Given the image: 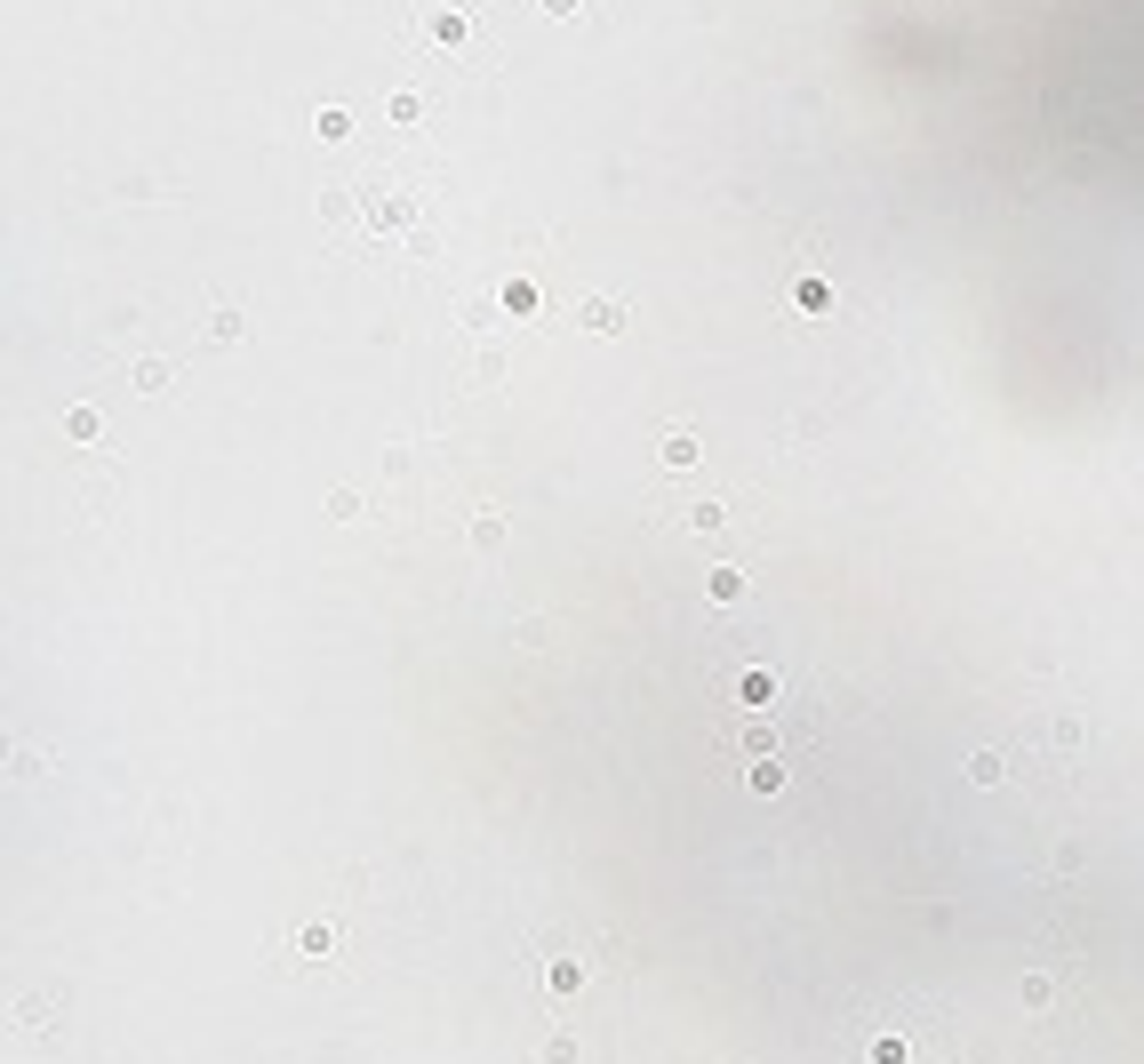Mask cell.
Masks as SVG:
<instances>
[{
    "label": "cell",
    "instance_id": "7",
    "mask_svg": "<svg viewBox=\"0 0 1144 1064\" xmlns=\"http://www.w3.org/2000/svg\"><path fill=\"white\" fill-rule=\"evenodd\" d=\"M497 545H505V520L481 512V520H473V553H497Z\"/></svg>",
    "mask_w": 1144,
    "mask_h": 1064
},
{
    "label": "cell",
    "instance_id": "5",
    "mask_svg": "<svg viewBox=\"0 0 1144 1064\" xmlns=\"http://www.w3.org/2000/svg\"><path fill=\"white\" fill-rule=\"evenodd\" d=\"M297 953H304V961H328V953H336V928H328V920H312L304 937H297Z\"/></svg>",
    "mask_w": 1144,
    "mask_h": 1064
},
{
    "label": "cell",
    "instance_id": "4",
    "mask_svg": "<svg viewBox=\"0 0 1144 1064\" xmlns=\"http://www.w3.org/2000/svg\"><path fill=\"white\" fill-rule=\"evenodd\" d=\"M464 33H473V16H464V9H440V16H433V40H440V49H457Z\"/></svg>",
    "mask_w": 1144,
    "mask_h": 1064
},
{
    "label": "cell",
    "instance_id": "13",
    "mask_svg": "<svg viewBox=\"0 0 1144 1064\" xmlns=\"http://www.w3.org/2000/svg\"><path fill=\"white\" fill-rule=\"evenodd\" d=\"M576 977H585L576 961H552V968H545V985H552V992H576Z\"/></svg>",
    "mask_w": 1144,
    "mask_h": 1064
},
{
    "label": "cell",
    "instance_id": "11",
    "mask_svg": "<svg viewBox=\"0 0 1144 1064\" xmlns=\"http://www.w3.org/2000/svg\"><path fill=\"white\" fill-rule=\"evenodd\" d=\"M1017 1001H1024V1008H1048V1001H1057V985H1048V977H1024Z\"/></svg>",
    "mask_w": 1144,
    "mask_h": 1064
},
{
    "label": "cell",
    "instance_id": "2",
    "mask_svg": "<svg viewBox=\"0 0 1144 1064\" xmlns=\"http://www.w3.org/2000/svg\"><path fill=\"white\" fill-rule=\"evenodd\" d=\"M1033 736L1048 744V753H1072V744H1081V720H1072V713H1048V720H1041Z\"/></svg>",
    "mask_w": 1144,
    "mask_h": 1064
},
{
    "label": "cell",
    "instance_id": "15",
    "mask_svg": "<svg viewBox=\"0 0 1144 1064\" xmlns=\"http://www.w3.org/2000/svg\"><path fill=\"white\" fill-rule=\"evenodd\" d=\"M545 16H576V0H545Z\"/></svg>",
    "mask_w": 1144,
    "mask_h": 1064
},
{
    "label": "cell",
    "instance_id": "9",
    "mask_svg": "<svg viewBox=\"0 0 1144 1064\" xmlns=\"http://www.w3.org/2000/svg\"><path fill=\"white\" fill-rule=\"evenodd\" d=\"M736 696H745V705H769L776 681H769V672H745V681H736Z\"/></svg>",
    "mask_w": 1144,
    "mask_h": 1064
},
{
    "label": "cell",
    "instance_id": "3",
    "mask_svg": "<svg viewBox=\"0 0 1144 1064\" xmlns=\"http://www.w3.org/2000/svg\"><path fill=\"white\" fill-rule=\"evenodd\" d=\"M576 321L609 336V328H624V305H617V297H585V312H576Z\"/></svg>",
    "mask_w": 1144,
    "mask_h": 1064
},
{
    "label": "cell",
    "instance_id": "14",
    "mask_svg": "<svg viewBox=\"0 0 1144 1064\" xmlns=\"http://www.w3.org/2000/svg\"><path fill=\"white\" fill-rule=\"evenodd\" d=\"M969 777H976V784H1000L1008 768H1000V753H976V760H969Z\"/></svg>",
    "mask_w": 1144,
    "mask_h": 1064
},
{
    "label": "cell",
    "instance_id": "6",
    "mask_svg": "<svg viewBox=\"0 0 1144 1064\" xmlns=\"http://www.w3.org/2000/svg\"><path fill=\"white\" fill-rule=\"evenodd\" d=\"M745 784H752V792H784V760H752Z\"/></svg>",
    "mask_w": 1144,
    "mask_h": 1064
},
{
    "label": "cell",
    "instance_id": "8",
    "mask_svg": "<svg viewBox=\"0 0 1144 1064\" xmlns=\"http://www.w3.org/2000/svg\"><path fill=\"white\" fill-rule=\"evenodd\" d=\"M664 464H697V433H664Z\"/></svg>",
    "mask_w": 1144,
    "mask_h": 1064
},
{
    "label": "cell",
    "instance_id": "10",
    "mask_svg": "<svg viewBox=\"0 0 1144 1064\" xmlns=\"http://www.w3.org/2000/svg\"><path fill=\"white\" fill-rule=\"evenodd\" d=\"M64 433H73V441H97L104 417H97V409H73V417H64Z\"/></svg>",
    "mask_w": 1144,
    "mask_h": 1064
},
{
    "label": "cell",
    "instance_id": "12",
    "mask_svg": "<svg viewBox=\"0 0 1144 1064\" xmlns=\"http://www.w3.org/2000/svg\"><path fill=\"white\" fill-rule=\"evenodd\" d=\"M536 1064H576V1040H569V1032H552L545 1049H536Z\"/></svg>",
    "mask_w": 1144,
    "mask_h": 1064
},
{
    "label": "cell",
    "instance_id": "1",
    "mask_svg": "<svg viewBox=\"0 0 1144 1064\" xmlns=\"http://www.w3.org/2000/svg\"><path fill=\"white\" fill-rule=\"evenodd\" d=\"M729 744H736V753H752V760H776V720L769 713H752V720H736V729H729Z\"/></svg>",
    "mask_w": 1144,
    "mask_h": 1064
}]
</instances>
